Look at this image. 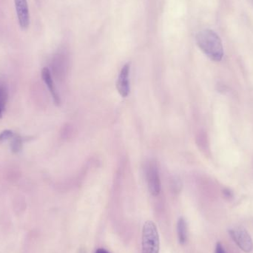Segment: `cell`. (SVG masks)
<instances>
[{"mask_svg": "<svg viewBox=\"0 0 253 253\" xmlns=\"http://www.w3.org/2000/svg\"><path fill=\"white\" fill-rule=\"evenodd\" d=\"M196 43L202 51L211 60L220 62L224 57V47L219 36L211 29L198 33Z\"/></svg>", "mask_w": 253, "mask_h": 253, "instance_id": "1", "label": "cell"}, {"mask_svg": "<svg viewBox=\"0 0 253 253\" xmlns=\"http://www.w3.org/2000/svg\"><path fill=\"white\" fill-rule=\"evenodd\" d=\"M160 240L154 222L146 221L142 230V253H159Z\"/></svg>", "mask_w": 253, "mask_h": 253, "instance_id": "2", "label": "cell"}, {"mask_svg": "<svg viewBox=\"0 0 253 253\" xmlns=\"http://www.w3.org/2000/svg\"><path fill=\"white\" fill-rule=\"evenodd\" d=\"M229 233L235 243L242 251L245 253H250L253 251V240L246 229L240 226L235 227L230 229Z\"/></svg>", "mask_w": 253, "mask_h": 253, "instance_id": "3", "label": "cell"}, {"mask_svg": "<svg viewBox=\"0 0 253 253\" xmlns=\"http://www.w3.org/2000/svg\"><path fill=\"white\" fill-rule=\"evenodd\" d=\"M146 178L149 191L153 196H159L161 192V180L157 165L153 162H149L146 167Z\"/></svg>", "mask_w": 253, "mask_h": 253, "instance_id": "4", "label": "cell"}, {"mask_svg": "<svg viewBox=\"0 0 253 253\" xmlns=\"http://www.w3.org/2000/svg\"><path fill=\"white\" fill-rule=\"evenodd\" d=\"M15 9L19 26L22 30L28 29L30 25V13L27 0H14Z\"/></svg>", "mask_w": 253, "mask_h": 253, "instance_id": "5", "label": "cell"}, {"mask_svg": "<svg viewBox=\"0 0 253 253\" xmlns=\"http://www.w3.org/2000/svg\"><path fill=\"white\" fill-rule=\"evenodd\" d=\"M129 70H130V64L126 63L122 68L117 80V90L119 93L123 97H126L129 95Z\"/></svg>", "mask_w": 253, "mask_h": 253, "instance_id": "6", "label": "cell"}, {"mask_svg": "<svg viewBox=\"0 0 253 253\" xmlns=\"http://www.w3.org/2000/svg\"><path fill=\"white\" fill-rule=\"evenodd\" d=\"M42 77L43 81L44 82L46 85L48 87L50 94H51L52 97H53L55 104L59 105L61 102L60 97H59V94H58V92L56 91L54 83H53V80H52L51 74H50L48 68H43L42 71Z\"/></svg>", "mask_w": 253, "mask_h": 253, "instance_id": "7", "label": "cell"}, {"mask_svg": "<svg viewBox=\"0 0 253 253\" xmlns=\"http://www.w3.org/2000/svg\"><path fill=\"white\" fill-rule=\"evenodd\" d=\"M177 233H178V242L184 245L187 239V226L185 219L182 217L179 218L177 223Z\"/></svg>", "mask_w": 253, "mask_h": 253, "instance_id": "8", "label": "cell"}, {"mask_svg": "<svg viewBox=\"0 0 253 253\" xmlns=\"http://www.w3.org/2000/svg\"><path fill=\"white\" fill-rule=\"evenodd\" d=\"M23 144V139L19 134L14 133L13 138H11V144H10V149L13 153H19L22 148Z\"/></svg>", "mask_w": 253, "mask_h": 253, "instance_id": "9", "label": "cell"}, {"mask_svg": "<svg viewBox=\"0 0 253 253\" xmlns=\"http://www.w3.org/2000/svg\"><path fill=\"white\" fill-rule=\"evenodd\" d=\"M7 99V92L4 84L0 83V119L2 116V112L5 107Z\"/></svg>", "mask_w": 253, "mask_h": 253, "instance_id": "10", "label": "cell"}, {"mask_svg": "<svg viewBox=\"0 0 253 253\" xmlns=\"http://www.w3.org/2000/svg\"><path fill=\"white\" fill-rule=\"evenodd\" d=\"M14 135V132L10 129H6L0 133V144L5 141L7 139H11Z\"/></svg>", "mask_w": 253, "mask_h": 253, "instance_id": "11", "label": "cell"}, {"mask_svg": "<svg viewBox=\"0 0 253 253\" xmlns=\"http://www.w3.org/2000/svg\"><path fill=\"white\" fill-rule=\"evenodd\" d=\"M215 253H226L224 247L221 243H217L216 248H215Z\"/></svg>", "mask_w": 253, "mask_h": 253, "instance_id": "12", "label": "cell"}, {"mask_svg": "<svg viewBox=\"0 0 253 253\" xmlns=\"http://www.w3.org/2000/svg\"><path fill=\"white\" fill-rule=\"evenodd\" d=\"M95 253H110L108 251H107L105 249H99L96 251V252Z\"/></svg>", "mask_w": 253, "mask_h": 253, "instance_id": "13", "label": "cell"}]
</instances>
